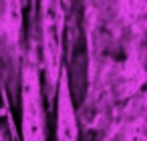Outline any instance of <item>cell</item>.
Masks as SVG:
<instances>
[{
  "instance_id": "3957f363",
  "label": "cell",
  "mask_w": 147,
  "mask_h": 141,
  "mask_svg": "<svg viewBox=\"0 0 147 141\" xmlns=\"http://www.w3.org/2000/svg\"><path fill=\"white\" fill-rule=\"evenodd\" d=\"M77 135L75 129V117L71 109V97L67 91V81L61 83V103H59V137L73 139Z\"/></svg>"
},
{
  "instance_id": "6da1fadb",
  "label": "cell",
  "mask_w": 147,
  "mask_h": 141,
  "mask_svg": "<svg viewBox=\"0 0 147 141\" xmlns=\"http://www.w3.org/2000/svg\"><path fill=\"white\" fill-rule=\"evenodd\" d=\"M42 38L45 59L51 79H57L61 61V38H63V8L61 0H45L42 8Z\"/></svg>"
},
{
  "instance_id": "7a4b0ae2",
  "label": "cell",
  "mask_w": 147,
  "mask_h": 141,
  "mask_svg": "<svg viewBox=\"0 0 147 141\" xmlns=\"http://www.w3.org/2000/svg\"><path fill=\"white\" fill-rule=\"evenodd\" d=\"M22 109H24V137L40 139L42 137V111H40V93H38V77L34 65L24 67V83H22Z\"/></svg>"
}]
</instances>
